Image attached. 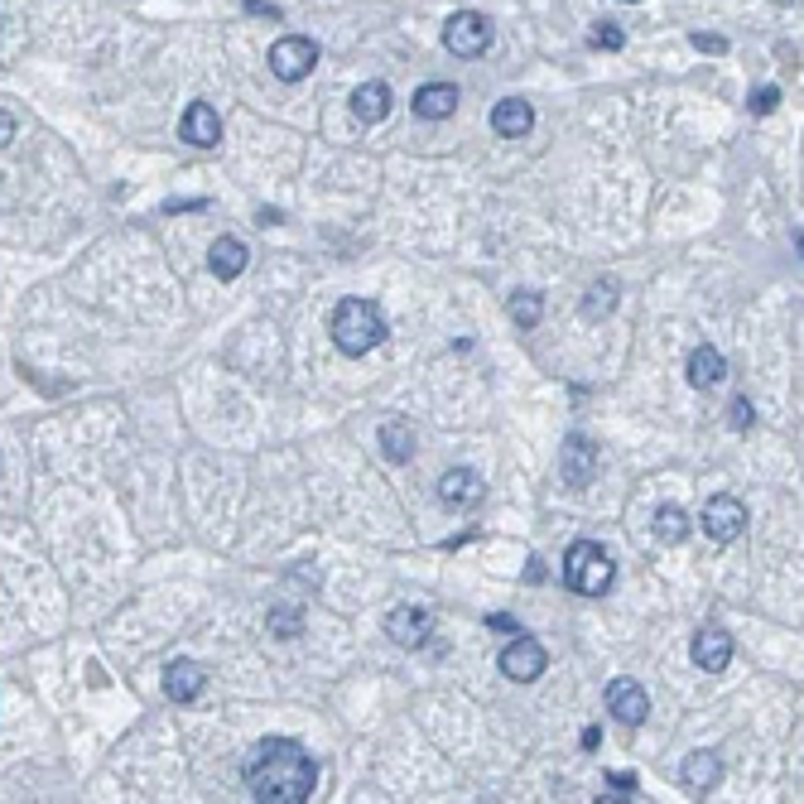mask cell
<instances>
[{
  "mask_svg": "<svg viewBox=\"0 0 804 804\" xmlns=\"http://www.w3.org/2000/svg\"><path fill=\"white\" fill-rule=\"evenodd\" d=\"M246 790L261 804H303L319 785V766L313 757L289 737H265L255 742L251 761H246Z\"/></svg>",
  "mask_w": 804,
  "mask_h": 804,
  "instance_id": "1",
  "label": "cell"
},
{
  "mask_svg": "<svg viewBox=\"0 0 804 804\" xmlns=\"http://www.w3.org/2000/svg\"><path fill=\"white\" fill-rule=\"evenodd\" d=\"M328 333H333V343L343 357H367L371 347L386 343V313L376 309L371 299H343L333 309V319H328Z\"/></svg>",
  "mask_w": 804,
  "mask_h": 804,
  "instance_id": "2",
  "label": "cell"
},
{
  "mask_svg": "<svg viewBox=\"0 0 804 804\" xmlns=\"http://www.w3.org/2000/svg\"><path fill=\"white\" fill-rule=\"evenodd\" d=\"M617 568H612V554L602 550V544L593 540H574L564 554V583L574 593H583V598H602L607 588H612Z\"/></svg>",
  "mask_w": 804,
  "mask_h": 804,
  "instance_id": "3",
  "label": "cell"
},
{
  "mask_svg": "<svg viewBox=\"0 0 804 804\" xmlns=\"http://www.w3.org/2000/svg\"><path fill=\"white\" fill-rule=\"evenodd\" d=\"M271 68L279 82H303L313 68H319V44L309 34H285V39L271 44Z\"/></svg>",
  "mask_w": 804,
  "mask_h": 804,
  "instance_id": "4",
  "label": "cell"
},
{
  "mask_svg": "<svg viewBox=\"0 0 804 804\" xmlns=\"http://www.w3.org/2000/svg\"><path fill=\"white\" fill-rule=\"evenodd\" d=\"M444 44H448V54H458V58L486 54V48H492V20L478 15V10H458V15H448V24H444Z\"/></svg>",
  "mask_w": 804,
  "mask_h": 804,
  "instance_id": "5",
  "label": "cell"
},
{
  "mask_svg": "<svg viewBox=\"0 0 804 804\" xmlns=\"http://www.w3.org/2000/svg\"><path fill=\"white\" fill-rule=\"evenodd\" d=\"M699 526H703V535H709L713 544H733L737 535L747 530V506H742L737 496H709Z\"/></svg>",
  "mask_w": 804,
  "mask_h": 804,
  "instance_id": "6",
  "label": "cell"
},
{
  "mask_svg": "<svg viewBox=\"0 0 804 804\" xmlns=\"http://www.w3.org/2000/svg\"><path fill=\"white\" fill-rule=\"evenodd\" d=\"M544 669H550V655H544V645L535 636H526V631L502 651V675L516 679V685H535Z\"/></svg>",
  "mask_w": 804,
  "mask_h": 804,
  "instance_id": "7",
  "label": "cell"
},
{
  "mask_svg": "<svg viewBox=\"0 0 804 804\" xmlns=\"http://www.w3.org/2000/svg\"><path fill=\"white\" fill-rule=\"evenodd\" d=\"M386 636L395 645H405V651H420V645L434 636V607H424V602L395 607V612L386 617Z\"/></svg>",
  "mask_w": 804,
  "mask_h": 804,
  "instance_id": "8",
  "label": "cell"
},
{
  "mask_svg": "<svg viewBox=\"0 0 804 804\" xmlns=\"http://www.w3.org/2000/svg\"><path fill=\"white\" fill-rule=\"evenodd\" d=\"M598 448H593V438L583 434H568L564 438V453H559V478H564V486H574V492H583V486H593V478H598Z\"/></svg>",
  "mask_w": 804,
  "mask_h": 804,
  "instance_id": "9",
  "label": "cell"
},
{
  "mask_svg": "<svg viewBox=\"0 0 804 804\" xmlns=\"http://www.w3.org/2000/svg\"><path fill=\"white\" fill-rule=\"evenodd\" d=\"M482 496H486V482L472 468H448L444 478H438V502L448 510H472Z\"/></svg>",
  "mask_w": 804,
  "mask_h": 804,
  "instance_id": "10",
  "label": "cell"
},
{
  "mask_svg": "<svg viewBox=\"0 0 804 804\" xmlns=\"http://www.w3.org/2000/svg\"><path fill=\"white\" fill-rule=\"evenodd\" d=\"M607 713H612L617 723L636 727L651 717V699H645V689L636 679H612V685H607Z\"/></svg>",
  "mask_w": 804,
  "mask_h": 804,
  "instance_id": "11",
  "label": "cell"
},
{
  "mask_svg": "<svg viewBox=\"0 0 804 804\" xmlns=\"http://www.w3.org/2000/svg\"><path fill=\"white\" fill-rule=\"evenodd\" d=\"M693 665L709 669V675H723V669L733 665V636H727L723 627H703L699 636H693Z\"/></svg>",
  "mask_w": 804,
  "mask_h": 804,
  "instance_id": "12",
  "label": "cell"
},
{
  "mask_svg": "<svg viewBox=\"0 0 804 804\" xmlns=\"http://www.w3.org/2000/svg\"><path fill=\"white\" fill-rule=\"evenodd\" d=\"M535 126V106L526 102V96H506V102L492 106V130L502 140H526Z\"/></svg>",
  "mask_w": 804,
  "mask_h": 804,
  "instance_id": "13",
  "label": "cell"
},
{
  "mask_svg": "<svg viewBox=\"0 0 804 804\" xmlns=\"http://www.w3.org/2000/svg\"><path fill=\"white\" fill-rule=\"evenodd\" d=\"M723 781V761H717V751H689V761L679 766V785L689 790V795H709Z\"/></svg>",
  "mask_w": 804,
  "mask_h": 804,
  "instance_id": "14",
  "label": "cell"
},
{
  "mask_svg": "<svg viewBox=\"0 0 804 804\" xmlns=\"http://www.w3.org/2000/svg\"><path fill=\"white\" fill-rule=\"evenodd\" d=\"M203 685H207V669L198 661H169L164 665V693L174 703H193L203 693Z\"/></svg>",
  "mask_w": 804,
  "mask_h": 804,
  "instance_id": "15",
  "label": "cell"
},
{
  "mask_svg": "<svg viewBox=\"0 0 804 804\" xmlns=\"http://www.w3.org/2000/svg\"><path fill=\"white\" fill-rule=\"evenodd\" d=\"M453 112H458V88H453V82H424V88L414 92V116L448 120Z\"/></svg>",
  "mask_w": 804,
  "mask_h": 804,
  "instance_id": "16",
  "label": "cell"
},
{
  "mask_svg": "<svg viewBox=\"0 0 804 804\" xmlns=\"http://www.w3.org/2000/svg\"><path fill=\"white\" fill-rule=\"evenodd\" d=\"M179 130H184V140L198 145V150H213V145L222 140V120H217V112L207 102H193L184 112V126H179Z\"/></svg>",
  "mask_w": 804,
  "mask_h": 804,
  "instance_id": "17",
  "label": "cell"
},
{
  "mask_svg": "<svg viewBox=\"0 0 804 804\" xmlns=\"http://www.w3.org/2000/svg\"><path fill=\"white\" fill-rule=\"evenodd\" d=\"M246 261H251V251H246V241L241 237H217L213 251H207V265H213L217 279H237L241 271H246Z\"/></svg>",
  "mask_w": 804,
  "mask_h": 804,
  "instance_id": "18",
  "label": "cell"
},
{
  "mask_svg": "<svg viewBox=\"0 0 804 804\" xmlns=\"http://www.w3.org/2000/svg\"><path fill=\"white\" fill-rule=\"evenodd\" d=\"M352 116L367 120V126H381V120L391 116V88H386V82H361V88L352 92Z\"/></svg>",
  "mask_w": 804,
  "mask_h": 804,
  "instance_id": "19",
  "label": "cell"
},
{
  "mask_svg": "<svg viewBox=\"0 0 804 804\" xmlns=\"http://www.w3.org/2000/svg\"><path fill=\"white\" fill-rule=\"evenodd\" d=\"M685 371H689V386H693V391H713V386L727 376V361H723V352H717V347H693Z\"/></svg>",
  "mask_w": 804,
  "mask_h": 804,
  "instance_id": "20",
  "label": "cell"
},
{
  "mask_svg": "<svg viewBox=\"0 0 804 804\" xmlns=\"http://www.w3.org/2000/svg\"><path fill=\"white\" fill-rule=\"evenodd\" d=\"M381 453L391 458V462H410L414 458V429H410V420L391 414V420L381 424Z\"/></svg>",
  "mask_w": 804,
  "mask_h": 804,
  "instance_id": "21",
  "label": "cell"
},
{
  "mask_svg": "<svg viewBox=\"0 0 804 804\" xmlns=\"http://www.w3.org/2000/svg\"><path fill=\"white\" fill-rule=\"evenodd\" d=\"M689 516H685V506H661L655 510V540L661 544H685L689 540Z\"/></svg>",
  "mask_w": 804,
  "mask_h": 804,
  "instance_id": "22",
  "label": "cell"
},
{
  "mask_svg": "<svg viewBox=\"0 0 804 804\" xmlns=\"http://www.w3.org/2000/svg\"><path fill=\"white\" fill-rule=\"evenodd\" d=\"M612 309H617V279H593L588 295H583V319L598 323V319H607Z\"/></svg>",
  "mask_w": 804,
  "mask_h": 804,
  "instance_id": "23",
  "label": "cell"
},
{
  "mask_svg": "<svg viewBox=\"0 0 804 804\" xmlns=\"http://www.w3.org/2000/svg\"><path fill=\"white\" fill-rule=\"evenodd\" d=\"M265 627H271L275 641H295L303 631V607L299 602H275L271 617H265Z\"/></svg>",
  "mask_w": 804,
  "mask_h": 804,
  "instance_id": "24",
  "label": "cell"
},
{
  "mask_svg": "<svg viewBox=\"0 0 804 804\" xmlns=\"http://www.w3.org/2000/svg\"><path fill=\"white\" fill-rule=\"evenodd\" d=\"M540 319H544V299L535 295V289H516V295H510V323L516 328H540Z\"/></svg>",
  "mask_w": 804,
  "mask_h": 804,
  "instance_id": "25",
  "label": "cell"
},
{
  "mask_svg": "<svg viewBox=\"0 0 804 804\" xmlns=\"http://www.w3.org/2000/svg\"><path fill=\"white\" fill-rule=\"evenodd\" d=\"M588 44H593V48H612V54H617V48H621V44H627V34H621V30H617V24H612V20H602V24H598V30H593V34H588Z\"/></svg>",
  "mask_w": 804,
  "mask_h": 804,
  "instance_id": "26",
  "label": "cell"
},
{
  "mask_svg": "<svg viewBox=\"0 0 804 804\" xmlns=\"http://www.w3.org/2000/svg\"><path fill=\"white\" fill-rule=\"evenodd\" d=\"M751 116H771L776 106H781V88H761V92H751Z\"/></svg>",
  "mask_w": 804,
  "mask_h": 804,
  "instance_id": "27",
  "label": "cell"
},
{
  "mask_svg": "<svg viewBox=\"0 0 804 804\" xmlns=\"http://www.w3.org/2000/svg\"><path fill=\"white\" fill-rule=\"evenodd\" d=\"M693 48H703V54H727V39L723 34H693Z\"/></svg>",
  "mask_w": 804,
  "mask_h": 804,
  "instance_id": "28",
  "label": "cell"
},
{
  "mask_svg": "<svg viewBox=\"0 0 804 804\" xmlns=\"http://www.w3.org/2000/svg\"><path fill=\"white\" fill-rule=\"evenodd\" d=\"M733 424H737V429H751V405L742 395L733 400Z\"/></svg>",
  "mask_w": 804,
  "mask_h": 804,
  "instance_id": "29",
  "label": "cell"
},
{
  "mask_svg": "<svg viewBox=\"0 0 804 804\" xmlns=\"http://www.w3.org/2000/svg\"><path fill=\"white\" fill-rule=\"evenodd\" d=\"M10 140H15V116H10L5 106H0V150H5Z\"/></svg>",
  "mask_w": 804,
  "mask_h": 804,
  "instance_id": "30",
  "label": "cell"
},
{
  "mask_svg": "<svg viewBox=\"0 0 804 804\" xmlns=\"http://www.w3.org/2000/svg\"><path fill=\"white\" fill-rule=\"evenodd\" d=\"M246 10H251V15H271V20H279V10L271 5V0H246Z\"/></svg>",
  "mask_w": 804,
  "mask_h": 804,
  "instance_id": "31",
  "label": "cell"
},
{
  "mask_svg": "<svg viewBox=\"0 0 804 804\" xmlns=\"http://www.w3.org/2000/svg\"><path fill=\"white\" fill-rule=\"evenodd\" d=\"M607 785H612V790H636V776L617 771V776H607Z\"/></svg>",
  "mask_w": 804,
  "mask_h": 804,
  "instance_id": "32",
  "label": "cell"
},
{
  "mask_svg": "<svg viewBox=\"0 0 804 804\" xmlns=\"http://www.w3.org/2000/svg\"><path fill=\"white\" fill-rule=\"evenodd\" d=\"M526 578H530V583H540V578H544V559H530V568H526Z\"/></svg>",
  "mask_w": 804,
  "mask_h": 804,
  "instance_id": "33",
  "label": "cell"
},
{
  "mask_svg": "<svg viewBox=\"0 0 804 804\" xmlns=\"http://www.w3.org/2000/svg\"><path fill=\"white\" fill-rule=\"evenodd\" d=\"M776 5H795V0H776Z\"/></svg>",
  "mask_w": 804,
  "mask_h": 804,
  "instance_id": "34",
  "label": "cell"
}]
</instances>
